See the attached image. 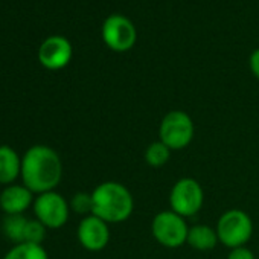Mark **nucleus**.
Listing matches in <instances>:
<instances>
[{"label":"nucleus","mask_w":259,"mask_h":259,"mask_svg":"<svg viewBox=\"0 0 259 259\" xmlns=\"http://www.w3.org/2000/svg\"><path fill=\"white\" fill-rule=\"evenodd\" d=\"M23 185L34 194L54 191L63 177V163L55 150L46 145L31 147L22 157Z\"/></svg>","instance_id":"obj_1"},{"label":"nucleus","mask_w":259,"mask_h":259,"mask_svg":"<svg viewBox=\"0 0 259 259\" xmlns=\"http://www.w3.org/2000/svg\"><path fill=\"white\" fill-rule=\"evenodd\" d=\"M93 213L108 224L126 221L133 213V195L122 183L104 182L98 185L93 192Z\"/></svg>","instance_id":"obj_2"},{"label":"nucleus","mask_w":259,"mask_h":259,"mask_svg":"<svg viewBox=\"0 0 259 259\" xmlns=\"http://www.w3.org/2000/svg\"><path fill=\"white\" fill-rule=\"evenodd\" d=\"M217 235L223 245L232 248L245 245L253 233L251 218L241 209L226 210L217 223Z\"/></svg>","instance_id":"obj_3"},{"label":"nucleus","mask_w":259,"mask_h":259,"mask_svg":"<svg viewBox=\"0 0 259 259\" xmlns=\"http://www.w3.org/2000/svg\"><path fill=\"white\" fill-rule=\"evenodd\" d=\"M195 135V126L191 116L182 110H172L166 113L160 122L159 141H162L172 151L186 148Z\"/></svg>","instance_id":"obj_4"},{"label":"nucleus","mask_w":259,"mask_h":259,"mask_svg":"<svg viewBox=\"0 0 259 259\" xmlns=\"http://www.w3.org/2000/svg\"><path fill=\"white\" fill-rule=\"evenodd\" d=\"M151 232L160 245L168 248H179L188 239L189 226L186 224L185 218L174 210H163L153 218Z\"/></svg>","instance_id":"obj_5"},{"label":"nucleus","mask_w":259,"mask_h":259,"mask_svg":"<svg viewBox=\"0 0 259 259\" xmlns=\"http://www.w3.org/2000/svg\"><path fill=\"white\" fill-rule=\"evenodd\" d=\"M204 201V192L201 185L191 177L180 179L171 189L169 206L171 210L179 213L183 218L194 217L200 212Z\"/></svg>","instance_id":"obj_6"},{"label":"nucleus","mask_w":259,"mask_h":259,"mask_svg":"<svg viewBox=\"0 0 259 259\" xmlns=\"http://www.w3.org/2000/svg\"><path fill=\"white\" fill-rule=\"evenodd\" d=\"M102 40L114 52H126L138 41V31L133 22L122 14H111L102 25Z\"/></svg>","instance_id":"obj_7"},{"label":"nucleus","mask_w":259,"mask_h":259,"mask_svg":"<svg viewBox=\"0 0 259 259\" xmlns=\"http://www.w3.org/2000/svg\"><path fill=\"white\" fill-rule=\"evenodd\" d=\"M32 206L37 220L43 223L48 229H60L69 220L70 204L61 194L55 191L40 194L34 200Z\"/></svg>","instance_id":"obj_8"},{"label":"nucleus","mask_w":259,"mask_h":259,"mask_svg":"<svg viewBox=\"0 0 259 259\" xmlns=\"http://www.w3.org/2000/svg\"><path fill=\"white\" fill-rule=\"evenodd\" d=\"M73 55L70 41L61 35H52L46 38L38 49V60L41 66L49 70H60L66 67Z\"/></svg>","instance_id":"obj_9"},{"label":"nucleus","mask_w":259,"mask_h":259,"mask_svg":"<svg viewBox=\"0 0 259 259\" xmlns=\"http://www.w3.org/2000/svg\"><path fill=\"white\" fill-rule=\"evenodd\" d=\"M78 239L89 251H101L110 241L108 223L96 215H87L78 226Z\"/></svg>","instance_id":"obj_10"},{"label":"nucleus","mask_w":259,"mask_h":259,"mask_svg":"<svg viewBox=\"0 0 259 259\" xmlns=\"http://www.w3.org/2000/svg\"><path fill=\"white\" fill-rule=\"evenodd\" d=\"M34 204V192L25 185H8L0 194V207L7 215H23Z\"/></svg>","instance_id":"obj_11"},{"label":"nucleus","mask_w":259,"mask_h":259,"mask_svg":"<svg viewBox=\"0 0 259 259\" xmlns=\"http://www.w3.org/2000/svg\"><path fill=\"white\" fill-rule=\"evenodd\" d=\"M22 172V159L8 145H0V185H13Z\"/></svg>","instance_id":"obj_12"},{"label":"nucleus","mask_w":259,"mask_h":259,"mask_svg":"<svg viewBox=\"0 0 259 259\" xmlns=\"http://www.w3.org/2000/svg\"><path fill=\"white\" fill-rule=\"evenodd\" d=\"M218 242L220 239L217 235V229H212L204 224H197L189 227L186 244H189L192 248L198 251H207V250H213Z\"/></svg>","instance_id":"obj_13"},{"label":"nucleus","mask_w":259,"mask_h":259,"mask_svg":"<svg viewBox=\"0 0 259 259\" xmlns=\"http://www.w3.org/2000/svg\"><path fill=\"white\" fill-rule=\"evenodd\" d=\"M4 259H49V256L41 245L22 242L14 245Z\"/></svg>","instance_id":"obj_14"},{"label":"nucleus","mask_w":259,"mask_h":259,"mask_svg":"<svg viewBox=\"0 0 259 259\" xmlns=\"http://www.w3.org/2000/svg\"><path fill=\"white\" fill-rule=\"evenodd\" d=\"M26 224H28V218H25L23 215H7L2 229L7 238H10L16 244H22L25 238Z\"/></svg>","instance_id":"obj_15"},{"label":"nucleus","mask_w":259,"mask_h":259,"mask_svg":"<svg viewBox=\"0 0 259 259\" xmlns=\"http://www.w3.org/2000/svg\"><path fill=\"white\" fill-rule=\"evenodd\" d=\"M172 150L166 147L162 141L153 142L145 150V162L153 168H162L168 163Z\"/></svg>","instance_id":"obj_16"},{"label":"nucleus","mask_w":259,"mask_h":259,"mask_svg":"<svg viewBox=\"0 0 259 259\" xmlns=\"http://www.w3.org/2000/svg\"><path fill=\"white\" fill-rule=\"evenodd\" d=\"M46 229L48 227L43 223H40L38 220H28V224H26V229H25L23 242L41 245V242L46 238Z\"/></svg>","instance_id":"obj_17"},{"label":"nucleus","mask_w":259,"mask_h":259,"mask_svg":"<svg viewBox=\"0 0 259 259\" xmlns=\"http://www.w3.org/2000/svg\"><path fill=\"white\" fill-rule=\"evenodd\" d=\"M70 209L81 215H92L93 213V197L87 192H78L70 200Z\"/></svg>","instance_id":"obj_18"},{"label":"nucleus","mask_w":259,"mask_h":259,"mask_svg":"<svg viewBox=\"0 0 259 259\" xmlns=\"http://www.w3.org/2000/svg\"><path fill=\"white\" fill-rule=\"evenodd\" d=\"M227 259H254V254H253V251L250 248L242 245V247L232 248Z\"/></svg>","instance_id":"obj_19"},{"label":"nucleus","mask_w":259,"mask_h":259,"mask_svg":"<svg viewBox=\"0 0 259 259\" xmlns=\"http://www.w3.org/2000/svg\"><path fill=\"white\" fill-rule=\"evenodd\" d=\"M250 70L259 79V49L253 51L250 55Z\"/></svg>","instance_id":"obj_20"}]
</instances>
